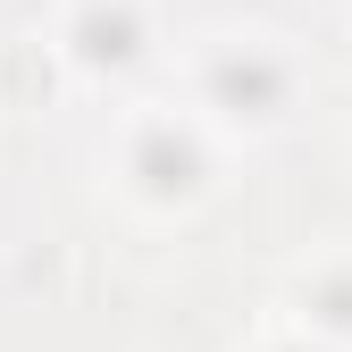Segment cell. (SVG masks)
<instances>
[{
	"label": "cell",
	"mask_w": 352,
	"mask_h": 352,
	"mask_svg": "<svg viewBox=\"0 0 352 352\" xmlns=\"http://www.w3.org/2000/svg\"><path fill=\"white\" fill-rule=\"evenodd\" d=\"M285 101H294V67L269 51V42H218V51L201 59V109L269 126V118H285Z\"/></svg>",
	"instance_id": "obj_1"
},
{
	"label": "cell",
	"mask_w": 352,
	"mask_h": 352,
	"mask_svg": "<svg viewBox=\"0 0 352 352\" xmlns=\"http://www.w3.org/2000/svg\"><path fill=\"white\" fill-rule=\"evenodd\" d=\"M302 302H311V327L352 336V269H319L311 285H302Z\"/></svg>",
	"instance_id": "obj_4"
},
{
	"label": "cell",
	"mask_w": 352,
	"mask_h": 352,
	"mask_svg": "<svg viewBox=\"0 0 352 352\" xmlns=\"http://www.w3.org/2000/svg\"><path fill=\"white\" fill-rule=\"evenodd\" d=\"M269 352H319V344H269Z\"/></svg>",
	"instance_id": "obj_5"
},
{
	"label": "cell",
	"mask_w": 352,
	"mask_h": 352,
	"mask_svg": "<svg viewBox=\"0 0 352 352\" xmlns=\"http://www.w3.org/2000/svg\"><path fill=\"white\" fill-rule=\"evenodd\" d=\"M143 42H151V25L135 0H76V17H67V59L84 76H126L143 59Z\"/></svg>",
	"instance_id": "obj_3"
},
{
	"label": "cell",
	"mask_w": 352,
	"mask_h": 352,
	"mask_svg": "<svg viewBox=\"0 0 352 352\" xmlns=\"http://www.w3.org/2000/svg\"><path fill=\"white\" fill-rule=\"evenodd\" d=\"M126 185L143 201H193L210 185V151L185 118H143L135 135H126Z\"/></svg>",
	"instance_id": "obj_2"
}]
</instances>
